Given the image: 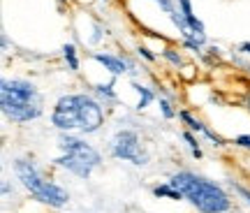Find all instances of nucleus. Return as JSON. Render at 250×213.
Segmentation results:
<instances>
[{
    "label": "nucleus",
    "mask_w": 250,
    "mask_h": 213,
    "mask_svg": "<svg viewBox=\"0 0 250 213\" xmlns=\"http://www.w3.org/2000/svg\"><path fill=\"white\" fill-rule=\"evenodd\" d=\"M162 58L169 63V65H174V67H181V65H183V58H181V53L176 51V49H171V46H167V49L162 51Z\"/></svg>",
    "instance_id": "ddd939ff"
},
{
    "label": "nucleus",
    "mask_w": 250,
    "mask_h": 213,
    "mask_svg": "<svg viewBox=\"0 0 250 213\" xmlns=\"http://www.w3.org/2000/svg\"><path fill=\"white\" fill-rule=\"evenodd\" d=\"M234 146H239V149H246V151H250V134H239V137L234 139Z\"/></svg>",
    "instance_id": "dca6fc26"
},
{
    "label": "nucleus",
    "mask_w": 250,
    "mask_h": 213,
    "mask_svg": "<svg viewBox=\"0 0 250 213\" xmlns=\"http://www.w3.org/2000/svg\"><path fill=\"white\" fill-rule=\"evenodd\" d=\"M153 195L160 197V199H174V202H181V199H186V197L181 195L176 188L171 186L169 181H167V183H160V186L153 188Z\"/></svg>",
    "instance_id": "6e6552de"
},
{
    "label": "nucleus",
    "mask_w": 250,
    "mask_h": 213,
    "mask_svg": "<svg viewBox=\"0 0 250 213\" xmlns=\"http://www.w3.org/2000/svg\"><path fill=\"white\" fill-rule=\"evenodd\" d=\"M0 106L5 118L12 123H28L42 116V95L33 81L28 79H2L0 84Z\"/></svg>",
    "instance_id": "7ed1b4c3"
},
{
    "label": "nucleus",
    "mask_w": 250,
    "mask_h": 213,
    "mask_svg": "<svg viewBox=\"0 0 250 213\" xmlns=\"http://www.w3.org/2000/svg\"><path fill=\"white\" fill-rule=\"evenodd\" d=\"M169 183L199 213H227L232 209V199L223 188L213 181H206L204 176H197L192 171H176L169 178Z\"/></svg>",
    "instance_id": "f03ea898"
},
{
    "label": "nucleus",
    "mask_w": 250,
    "mask_h": 213,
    "mask_svg": "<svg viewBox=\"0 0 250 213\" xmlns=\"http://www.w3.org/2000/svg\"><path fill=\"white\" fill-rule=\"evenodd\" d=\"M137 53H139L142 58H146L148 63H155V53H151V49H148V46H139V49H137Z\"/></svg>",
    "instance_id": "f3484780"
},
{
    "label": "nucleus",
    "mask_w": 250,
    "mask_h": 213,
    "mask_svg": "<svg viewBox=\"0 0 250 213\" xmlns=\"http://www.w3.org/2000/svg\"><path fill=\"white\" fill-rule=\"evenodd\" d=\"M7 195H9V183L2 181V197H7Z\"/></svg>",
    "instance_id": "412c9836"
},
{
    "label": "nucleus",
    "mask_w": 250,
    "mask_h": 213,
    "mask_svg": "<svg viewBox=\"0 0 250 213\" xmlns=\"http://www.w3.org/2000/svg\"><path fill=\"white\" fill-rule=\"evenodd\" d=\"M62 58H65L67 67L72 72L79 70V56H77V46L74 44H62Z\"/></svg>",
    "instance_id": "9b49d317"
},
{
    "label": "nucleus",
    "mask_w": 250,
    "mask_h": 213,
    "mask_svg": "<svg viewBox=\"0 0 250 213\" xmlns=\"http://www.w3.org/2000/svg\"><path fill=\"white\" fill-rule=\"evenodd\" d=\"M179 118L188 125V130H190V132H204V130H206V125L202 123L199 118H195L190 111H186V109H181V111H179Z\"/></svg>",
    "instance_id": "9d476101"
},
{
    "label": "nucleus",
    "mask_w": 250,
    "mask_h": 213,
    "mask_svg": "<svg viewBox=\"0 0 250 213\" xmlns=\"http://www.w3.org/2000/svg\"><path fill=\"white\" fill-rule=\"evenodd\" d=\"M239 51L246 53V56H250V42H243V44L239 46Z\"/></svg>",
    "instance_id": "aec40b11"
},
{
    "label": "nucleus",
    "mask_w": 250,
    "mask_h": 213,
    "mask_svg": "<svg viewBox=\"0 0 250 213\" xmlns=\"http://www.w3.org/2000/svg\"><path fill=\"white\" fill-rule=\"evenodd\" d=\"M155 2H158V5H160L162 7V12H165V14H171V12H174V2H171V0H155Z\"/></svg>",
    "instance_id": "a211bd4d"
},
{
    "label": "nucleus",
    "mask_w": 250,
    "mask_h": 213,
    "mask_svg": "<svg viewBox=\"0 0 250 213\" xmlns=\"http://www.w3.org/2000/svg\"><path fill=\"white\" fill-rule=\"evenodd\" d=\"M234 188H236V192H239V195H241L243 199L250 204V190H248V188H243V186H234Z\"/></svg>",
    "instance_id": "6ab92c4d"
},
{
    "label": "nucleus",
    "mask_w": 250,
    "mask_h": 213,
    "mask_svg": "<svg viewBox=\"0 0 250 213\" xmlns=\"http://www.w3.org/2000/svg\"><path fill=\"white\" fill-rule=\"evenodd\" d=\"M7 46H9V42H7V35H5V33H2V49H5V51H7Z\"/></svg>",
    "instance_id": "4be33fe9"
},
{
    "label": "nucleus",
    "mask_w": 250,
    "mask_h": 213,
    "mask_svg": "<svg viewBox=\"0 0 250 213\" xmlns=\"http://www.w3.org/2000/svg\"><path fill=\"white\" fill-rule=\"evenodd\" d=\"M14 171H17L19 181L23 183V188H26L33 197H37L42 204L51 206V209L67 206L70 192L62 186L54 183V181H46V178L40 174V169H37L30 160H17V162H14Z\"/></svg>",
    "instance_id": "39448f33"
},
{
    "label": "nucleus",
    "mask_w": 250,
    "mask_h": 213,
    "mask_svg": "<svg viewBox=\"0 0 250 213\" xmlns=\"http://www.w3.org/2000/svg\"><path fill=\"white\" fill-rule=\"evenodd\" d=\"M104 2H109V0H104Z\"/></svg>",
    "instance_id": "b1692460"
},
{
    "label": "nucleus",
    "mask_w": 250,
    "mask_h": 213,
    "mask_svg": "<svg viewBox=\"0 0 250 213\" xmlns=\"http://www.w3.org/2000/svg\"><path fill=\"white\" fill-rule=\"evenodd\" d=\"M95 93L98 95H102V98H107V100H116V93H114V84H100V86H95Z\"/></svg>",
    "instance_id": "2eb2a0df"
},
{
    "label": "nucleus",
    "mask_w": 250,
    "mask_h": 213,
    "mask_svg": "<svg viewBox=\"0 0 250 213\" xmlns=\"http://www.w3.org/2000/svg\"><path fill=\"white\" fill-rule=\"evenodd\" d=\"M51 125L61 132L93 134L104 125V106L86 93H67L54 105Z\"/></svg>",
    "instance_id": "f257e3e1"
},
{
    "label": "nucleus",
    "mask_w": 250,
    "mask_h": 213,
    "mask_svg": "<svg viewBox=\"0 0 250 213\" xmlns=\"http://www.w3.org/2000/svg\"><path fill=\"white\" fill-rule=\"evenodd\" d=\"M183 139H186L188 149H190V153H192V158L199 160L202 155H204V153H202V146H199V142H197V137L190 132V130H186V132H183Z\"/></svg>",
    "instance_id": "f8f14e48"
},
{
    "label": "nucleus",
    "mask_w": 250,
    "mask_h": 213,
    "mask_svg": "<svg viewBox=\"0 0 250 213\" xmlns=\"http://www.w3.org/2000/svg\"><path fill=\"white\" fill-rule=\"evenodd\" d=\"M246 105H248V109H250V98H248V102H246Z\"/></svg>",
    "instance_id": "5701e85b"
},
{
    "label": "nucleus",
    "mask_w": 250,
    "mask_h": 213,
    "mask_svg": "<svg viewBox=\"0 0 250 213\" xmlns=\"http://www.w3.org/2000/svg\"><path fill=\"white\" fill-rule=\"evenodd\" d=\"M132 88L137 90V95H139V102H137V109H139V111H142V109H146V106H148L153 100H155L153 90L148 88V86L139 84V81H132Z\"/></svg>",
    "instance_id": "1a4fd4ad"
},
{
    "label": "nucleus",
    "mask_w": 250,
    "mask_h": 213,
    "mask_svg": "<svg viewBox=\"0 0 250 213\" xmlns=\"http://www.w3.org/2000/svg\"><path fill=\"white\" fill-rule=\"evenodd\" d=\"M58 149L62 151V155L56 158V165L67 169L70 174L79 178H88L93 174V169L100 167V162H102V155L98 149H93L86 139L74 137L70 132H61Z\"/></svg>",
    "instance_id": "20e7f679"
},
{
    "label": "nucleus",
    "mask_w": 250,
    "mask_h": 213,
    "mask_svg": "<svg viewBox=\"0 0 250 213\" xmlns=\"http://www.w3.org/2000/svg\"><path fill=\"white\" fill-rule=\"evenodd\" d=\"M109 153L118 160L132 162L134 167H144L148 162V153L144 151V144L134 130H118L109 142Z\"/></svg>",
    "instance_id": "423d86ee"
},
{
    "label": "nucleus",
    "mask_w": 250,
    "mask_h": 213,
    "mask_svg": "<svg viewBox=\"0 0 250 213\" xmlns=\"http://www.w3.org/2000/svg\"><path fill=\"white\" fill-rule=\"evenodd\" d=\"M158 105H160V111H162V116H165L167 121H171V118H176V116H179V111L171 106V102L167 98H160L158 100Z\"/></svg>",
    "instance_id": "4468645a"
},
{
    "label": "nucleus",
    "mask_w": 250,
    "mask_h": 213,
    "mask_svg": "<svg viewBox=\"0 0 250 213\" xmlns=\"http://www.w3.org/2000/svg\"><path fill=\"white\" fill-rule=\"evenodd\" d=\"M93 61H98L104 70H109L114 77H121V74H127V72L134 70V65L127 58H121V56H114V53H102L95 51L93 53Z\"/></svg>",
    "instance_id": "0eeeda50"
}]
</instances>
